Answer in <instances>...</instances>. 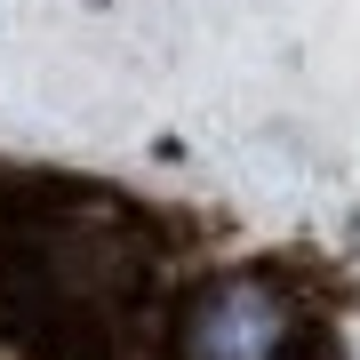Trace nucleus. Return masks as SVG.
<instances>
[{
	"label": "nucleus",
	"instance_id": "nucleus-1",
	"mask_svg": "<svg viewBox=\"0 0 360 360\" xmlns=\"http://www.w3.org/2000/svg\"><path fill=\"white\" fill-rule=\"evenodd\" d=\"M288 288L264 281V272H232V281H208L193 296L176 328V352L184 360H281L288 352Z\"/></svg>",
	"mask_w": 360,
	"mask_h": 360
}]
</instances>
